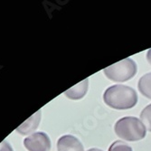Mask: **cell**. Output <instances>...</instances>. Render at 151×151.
<instances>
[{
  "label": "cell",
  "instance_id": "obj_7",
  "mask_svg": "<svg viewBox=\"0 0 151 151\" xmlns=\"http://www.w3.org/2000/svg\"><path fill=\"white\" fill-rule=\"evenodd\" d=\"M88 82L89 80L85 79L81 81L79 84L73 86V88L69 89L64 92V95L67 96L71 100H80L86 94L88 90Z\"/></svg>",
  "mask_w": 151,
  "mask_h": 151
},
{
  "label": "cell",
  "instance_id": "obj_11",
  "mask_svg": "<svg viewBox=\"0 0 151 151\" xmlns=\"http://www.w3.org/2000/svg\"><path fill=\"white\" fill-rule=\"evenodd\" d=\"M0 151H13V148L7 141L4 140L0 143Z\"/></svg>",
  "mask_w": 151,
  "mask_h": 151
},
{
  "label": "cell",
  "instance_id": "obj_10",
  "mask_svg": "<svg viewBox=\"0 0 151 151\" xmlns=\"http://www.w3.org/2000/svg\"><path fill=\"white\" fill-rule=\"evenodd\" d=\"M109 151H132V148L125 142L117 140L111 145Z\"/></svg>",
  "mask_w": 151,
  "mask_h": 151
},
{
  "label": "cell",
  "instance_id": "obj_4",
  "mask_svg": "<svg viewBox=\"0 0 151 151\" xmlns=\"http://www.w3.org/2000/svg\"><path fill=\"white\" fill-rule=\"evenodd\" d=\"M24 145L28 151H50V138L45 132H35L27 137Z\"/></svg>",
  "mask_w": 151,
  "mask_h": 151
},
{
  "label": "cell",
  "instance_id": "obj_5",
  "mask_svg": "<svg viewBox=\"0 0 151 151\" xmlns=\"http://www.w3.org/2000/svg\"><path fill=\"white\" fill-rule=\"evenodd\" d=\"M58 151H84L81 141L72 135H64L57 141Z\"/></svg>",
  "mask_w": 151,
  "mask_h": 151
},
{
  "label": "cell",
  "instance_id": "obj_6",
  "mask_svg": "<svg viewBox=\"0 0 151 151\" xmlns=\"http://www.w3.org/2000/svg\"><path fill=\"white\" fill-rule=\"evenodd\" d=\"M40 119H41V111H38L35 114L31 116L23 124H21L17 129V131L19 132L21 135H27L34 132L39 125Z\"/></svg>",
  "mask_w": 151,
  "mask_h": 151
},
{
  "label": "cell",
  "instance_id": "obj_2",
  "mask_svg": "<svg viewBox=\"0 0 151 151\" xmlns=\"http://www.w3.org/2000/svg\"><path fill=\"white\" fill-rule=\"evenodd\" d=\"M116 135L126 141H138L145 138L146 127L136 117H124L119 119L114 127Z\"/></svg>",
  "mask_w": 151,
  "mask_h": 151
},
{
  "label": "cell",
  "instance_id": "obj_8",
  "mask_svg": "<svg viewBox=\"0 0 151 151\" xmlns=\"http://www.w3.org/2000/svg\"><path fill=\"white\" fill-rule=\"evenodd\" d=\"M138 87L142 95L151 100V73L145 74L139 79Z\"/></svg>",
  "mask_w": 151,
  "mask_h": 151
},
{
  "label": "cell",
  "instance_id": "obj_9",
  "mask_svg": "<svg viewBox=\"0 0 151 151\" xmlns=\"http://www.w3.org/2000/svg\"><path fill=\"white\" fill-rule=\"evenodd\" d=\"M140 120L146 129L151 132V104L147 105L140 113Z\"/></svg>",
  "mask_w": 151,
  "mask_h": 151
},
{
  "label": "cell",
  "instance_id": "obj_12",
  "mask_svg": "<svg viewBox=\"0 0 151 151\" xmlns=\"http://www.w3.org/2000/svg\"><path fill=\"white\" fill-rule=\"evenodd\" d=\"M147 62L149 63V64L151 65V49H149L147 51Z\"/></svg>",
  "mask_w": 151,
  "mask_h": 151
},
{
  "label": "cell",
  "instance_id": "obj_13",
  "mask_svg": "<svg viewBox=\"0 0 151 151\" xmlns=\"http://www.w3.org/2000/svg\"><path fill=\"white\" fill-rule=\"evenodd\" d=\"M87 151H102V150H101L99 148H91V149H89Z\"/></svg>",
  "mask_w": 151,
  "mask_h": 151
},
{
  "label": "cell",
  "instance_id": "obj_1",
  "mask_svg": "<svg viewBox=\"0 0 151 151\" xmlns=\"http://www.w3.org/2000/svg\"><path fill=\"white\" fill-rule=\"evenodd\" d=\"M103 101L112 109H129L138 102V94L131 87L117 84L109 87L104 91Z\"/></svg>",
  "mask_w": 151,
  "mask_h": 151
},
{
  "label": "cell",
  "instance_id": "obj_3",
  "mask_svg": "<svg viewBox=\"0 0 151 151\" xmlns=\"http://www.w3.org/2000/svg\"><path fill=\"white\" fill-rule=\"evenodd\" d=\"M106 77L113 81L122 82L133 78L137 73V64L130 59L126 58L103 70Z\"/></svg>",
  "mask_w": 151,
  "mask_h": 151
}]
</instances>
